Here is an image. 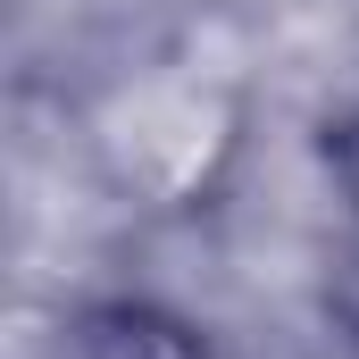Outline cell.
<instances>
[{
	"instance_id": "1",
	"label": "cell",
	"mask_w": 359,
	"mask_h": 359,
	"mask_svg": "<svg viewBox=\"0 0 359 359\" xmlns=\"http://www.w3.org/2000/svg\"><path fill=\"white\" fill-rule=\"evenodd\" d=\"M92 151L109 184L134 192L142 209H192L201 192H217L226 159L243 151V92L192 59H159L100 100Z\"/></svg>"
},
{
	"instance_id": "2",
	"label": "cell",
	"mask_w": 359,
	"mask_h": 359,
	"mask_svg": "<svg viewBox=\"0 0 359 359\" xmlns=\"http://www.w3.org/2000/svg\"><path fill=\"white\" fill-rule=\"evenodd\" d=\"M50 359H209V343L159 301H84L50 334Z\"/></svg>"
},
{
	"instance_id": "3",
	"label": "cell",
	"mask_w": 359,
	"mask_h": 359,
	"mask_svg": "<svg viewBox=\"0 0 359 359\" xmlns=\"http://www.w3.org/2000/svg\"><path fill=\"white\" fill-rule=\"evenodd\" d=\"M334 168H343V184H351V209H359V126L334 142Z\"/></svg>"
}]
</instances>
